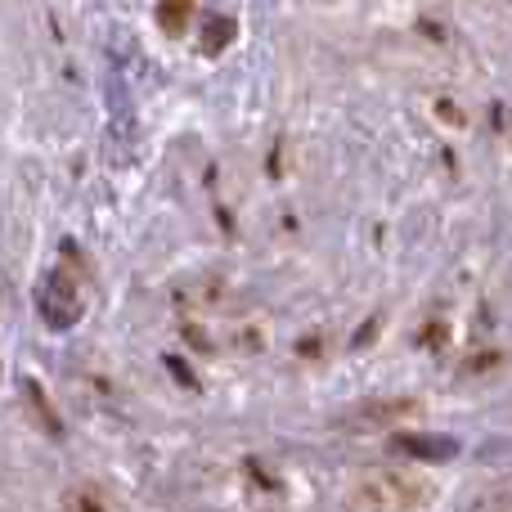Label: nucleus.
I'll return each mask as SVG.
<instances>
[{
	"mask_svg": "<svg viewBox=\"0 0 512 512\" xmlns=\"http://www.w3.org/2000/svg\"><path fill=\"white\" fill-rule=\"evenodd\" d=\"M346 504L355 512H427L432 481L409 468H373L351 486Z\"/></svg>",
	"mask_w": 512,
	"mask_h": 512,
	"instance_id": "f257e3e1",
	"label": "nucleus"
},
{
	"mask_svg": "<svg viewBox=\"0 0 512 512\" xmlns=\"http://www.w3.org/2000/svg\"><path fill=\"white\" fill-rule=\"evenodd\" d=\"M396 450L409 454V459H418V463H445V459H454V450H459V445H454L450 436L400 432V436H396Z\"/></svg>",
	"mask_w": 512,
	"mask_h": 512,
	"instance_id": "f03ea898",
	"label": "nucleus"
},
{
	"mask_svg": "<svg viewBox=\"0 0 512 512\" xmlns=\"http://www.w3.org/2000/svg\"><path fill=\"white\" fill-rule=\"evenodd\" d=\"M41 310H45V319H50L54 328H68L72 319H77V297L68 292V279H50V288L41 292Z\"/></svg>",
	"mask_w": 512,
	"mask_h": 512,
	"instance_id": "7ed1b4c3",
	"label": "nucleus"
},
{
	"mask_svg": "<svg viewBox=\"0 0 512 512\" xmlns=\"http://www.w3.org/2000/svg\"><path fill=\"white\" fill-rule=\"evenodd\" d=\"M194 18V9L189 5H162L158 9V23H162V32H171V36H180L185 32V23Z\"/></svg>",
	"mask_w": 512,
	"mask_h": 512,
	"instance_id": "20e7f679",
	"label": "nucleus"
},
{
	"mask_svg": "<svg viewBox=\"0 0 512 512\" xmlns=\"http://www.w3.org/2000/svg\"><path fill=\"white\" fill-rule=\"evenodd\" d=\"M27 396H32V405L41 409V418H45V432H59V418L50 414V405H45V391L36 387V382H27Z\"/></svg>",
	"mask_w": 512,
	"mask_h": 512,
	"instance_id": "39448f33",
	"label": "nucleus"
},
{
	"mask_svg": "<svg viewBox=\"0 0 512 512\" xmlns=\"http://www.w3.org/2000/svg\"><path fill=\"white\" fill-rule=\"evenodd\" d=\"M230 36H234V23H230V18H216V23H212V41H207L203 50H207V54H216L225 41H230Z\"/></svg>",
	"mask_w": 512,
	"mask_h": 512,
	"instance_id": "423d86ee",
	"label": "nucleus"
},
{
	"mask_svg": "<svg viewBox=\"0 0 512 512\" xmlns=\"http://www.w3.org/2000/svg\"><path fill=\"white\" fill-rule=\"evenodd\" d=\"M167 369H171V373H176V378H180V382H185V387H194V378H189V369H185V364H180V360H167Z\"/></svg>",
	"mask_w": 512,
	"mask_h": 512,
	"instance_id": "0eeeda50",
	"label": "nucleus"
}]
</instances>
